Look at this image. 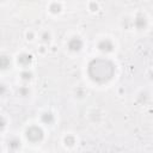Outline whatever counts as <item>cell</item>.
<instances>
[{
  "instance_id": "1",
  "label": "cell",
  "mask_w": 153,
  "mask_h": 153,
  "mask_svg": "<svg viewBox=\"0 0 153 153\" xmlns=\"http://www.w3.org/2000/svg\"><path fill=\"white\" fill-rule=\"evenodd\" d=\"M88 75L93 81L105 82L115 74V65L106 59H94L88 63Z\"/></svg>"
},
{
  "instance_id": "2",
  "label": "cell",
  "mask_w": 153,
  "mask_h": 153,
  "mask_svg": "<svg viewBox=\"0 0 153 153\" xmlns=\"http://www.w3.org/2000/svg\"><path fill=\"white\" fill-rule=\"evenodd\" d=\"M26 136H27V139H29L30 141L37 142V141L42 140V137H43V130H42L39 127H36V126L30 127V128L26 130Z\"/></svg>"
},
{
  "instance_id": "3",
  "label": "cell",
  "mask_w": 153,
  "mask_h": 153,
  "mask_svg": "<svg viewBox=\"0 0 153 153\" xmlns=\"http://www.w3.org/2000/svg\"><path fill=\"white\" fill-rule=\"evenodd\" d=\"M68 48H69L71 50H73V51L80 50V49L82 48V42H81V39L78 38V37L72 38V39L68 42Z\"/></svg>"
},
{
  "instance_id": "4",
  "label": "cell",
  "mask_w": 153,
  "mask_h": 153,
  "mask_svg": "<svg viewBox=\"0 0 153 153\" xmlns=\"http://www.w3.org/2000/svg\"><path fill=\"white\" fill-rule=\"evenodd\" d=\"M98 48H99V50H102V51H111L112 48H114V44H112L111 41H109V39H103V41L99 42Z\"/></svg>"
},
{
  "instance_id": "5",
  "label": "cell",
  "mask_w": 153,
  "mask_h": 153,
  "mask_svg": "<svg viewBox=\"0 0 153 153\" xmlns=\"http://www.w3.org/2000/svg\"><path fill=\"white\" fill-rule=\"evenodd\" d=\"M31 60H32V56L29 55V54H22V55H19V57H18V62H19L20 65H23V66H27V65L31 62Z\"/></svg>"
},
{
  "instance_id": "6",
  "label": "cell",
  "mask_w": 153,
  "mask_h": 153,
  "mask_svg": "<svg viewBox=\"0 0 153 153\" xmlns=\"http://www.w3.org/2000/svg\"><path fill=\"white\" fill-rule=\"evenodd\" d=\"M135 26H136L137 29H143V27L146 26V18H145L143 16L139 14V16L136 17V19H135Z\"/></svg>"
},
{
  "instance_id": "7",
  "label": "cell",
  "mask_w": 153,
  "mask_h": 153,
  "mask_svg": "<svg viewBox=\"0 0 153 153\" xmlns=\"http://www.w3.org/2000/svg\"><path fill=\"white\" fill-rule=\"evenodd\" d=\"M10 63H11L10 57H7V56H5V55L0 56V68H1V69L7 68V67L10 66Z\"/></svg>"
},
{
  "instance_id": "8",
  "label": "cell",
  "mask_w": 153,
  "mask_h": 153,
  "mask_svg": "<svg viewBox=\"0 0 153 153\" xmlns=\"http://www.w3.org/2000/svg\"><path fill=\"white\" fill-rule=\"evenodd\" d=\"M42 121L44 122V123H51L53 121H54V117H53V115L50 114V112H45V114H43L42 115Z\"/></svg>"
},
{
  "instance_id": "9",
  "label": "cell",
  "mask_w": 153,
  "mask_h": 153,
  "mask_svg": "<svg viewBox=\"0 0 153 153\" xmlns=\"http://www.w3.org/2000/svg\"><path fill=\"white\" fill-rule=\"evenodd\" d=\"M60 10H61V6H60L59 4L54 2V4H51V5H50V11H51V12L56 13V12H59Z\"/></svg>"
},
{
  "instance_id": "10",
  "label": "cell",
  "mask_w": 153,
  "mask_h": 153,
  "mask_svg": "<svg viewBox=\"0 0 153 153\" xmlns=\"http://www.w3.org/2000/svg\"><path fill=\"white\" fill-rule=\"evenodd\" d=\"M65 142H66V145L72 146V145L75 142V140H74V137H73V136H67V137L65 139Z\"/></svg>"
},
{
  "instance_id": "11",
  "label": "cell",
  "mask_w": 153,
  "mask_h": 153,
  "mask_svg": "<svg viewBox=\"0 0 153 153\" xmlns=\"http://www.w3.org/2000/svg\"><path fill=\"white\" fill-rule=\"evenodd\" d=\"M20 146V142L18 141V140H12V141H10V147L11 148H18Z\"/></svg>"
},
{
  "instance_id": "12",
  "label": "cell",
  "mask_w": 153,
  "mask_h": 153,
  "mask_svg": "<svg viewBox=\"0 0 153 153\" xmlns=\"http://www.w3.org/2000/svg\"><path fill=\"white\" fill-rule=\"evenodd\" d=\"M20 76H22L24 80H29V79L31 78V73H30V72H23V73L20 74Z\"/></svg>"
},
{
  "instance_id": "13",
  "label": "cell",
  "mask_w": 153,
  "mask_h": 153,
  "mask_svg": "<svg viewBox=\"0 0 153 153\" xmlns=\"http://www.w3.org/2000/svg\"><path fill=\"white\" fill-rule=\"evenodd\" d=\"M19 93L22 96H27L29 94V90L26 87H22V88H19Z\"/></svg>"
},
{
  "instance_id": "14",
  "label": "cell",
  "mask_w": 153,
  "mask_h": 153,
  "mask_svg": "<svg viewBox=\"0 0 153 153\" xmlns=\"http://www.w3.org/2000/svg\"><path fill=\"white\" fill-rule=\"evenodd\" d=\"M5 127V120L2 117H0V129H2Z\"/></svg>"
},
{
  "instance_id": "15",
  "label": "cell",
  "mask_w": 153,
  "mask_h": 153,
  "mask_svg": "<svg viewBox=\"0 0 153 153\" xmlns=\"http://www.w3.org/2000/svg\"><path fill=\"white\" fill-rule=\"evenodd\" d=\"M43 39H44V41L49 39V33H44V35H43Z\"/></svg>"
},
{
  "instance_id": "16",
  "label": "cell",
  "mask_w": 153,
  "mask_h": 153,
  "mask_svg": "<svg viewBox=\"0 0 153 153\" xmlns=\"http://www.w3.org/2000/svg\"><path fill=\"white\" fill-rule=\"evenodd\" d=\"M4 92H5V86L0 85V93H4Z\"/></svg>"
}]
</instances>
